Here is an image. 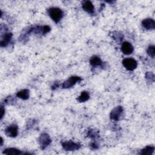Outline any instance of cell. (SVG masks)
Masks as SVG:
<instances>
[{
    "instance_id": "7c38bea8",
    "label": "cell",
    "mask_w": 155,
    "mask_h": 155,
    "mask_svg": "<svg viewBox=\"0 0 155 155\" xmlns=\"http://www.w3.org/2000/svg\"><path fill=\"white\" fill-rule=\"evenodd\" d=\"M12 37V34L10 33H6L2 36L1 40V47H5L8 45L10 42Z\"/></svg>"
},
{
    "instance_id": "277c9868",
    "label": "cell",
    "mask_w": 155,
    "mask_h": 155,
    "mask_svg": "<svg viewBox=\"0 0 155 155\" xmlns=\"http://www.w3.org/2000/svg\"><path fill=\"white\" fill-rule=\"evenodd\" d=\"M63 148L66 151H74L78 150L81 145L72 141H65L62 143Z\"/></svg>"
},
{
    "instance_id": "3957f363",
    "label": "cell",
    "mask_w": 155,
    "mask_h": 155,
    "mask_svg": "<svg viewBox=\"0 0 155 155\" xmlns=\"http://www.w3.org/2000/svg\"><path fill=\"white\" fill-rule=\"evenodd\" d=\"M123 113V108L121 106L115 107L110 113V119L113 120H119Z\"/></svg>"
},
{
    "instance_id": "8992f818",
    "label": "cell",
    "mask_w": 155,
    "mask_h": 155,
    "mask_svg": "<svg viewBox=\"0 0 155 155\" xmlns=\"http://www.w3.org/2000/svg\"><path fill=\"white\" fill-rule=\"evenodd\" d=\"M18 127L16 124H12L6 128L5 131V134L10 137H16L18 134Z\"/></svg>"
},
{
    "instance_id": "9a60e30c",
    "label": "cell",
    "mask_w": 155,
    "mask_h": 155,
    "mask_svg": "<svg viewBox=\"0 0 155 155\" xmlns=\"http://www.w3.org/2000/svg\"><path fill=\"white\" fill-rule=\"evenodd\" d=\"M154 148L153 146H147L143 150H142L140 154H143V155H150L153 154L154 152Z\"/></svg>"
},
{
    "instance_id": "6da1fadb",
    "label": "cell",
    "mask_w": 155,
    "mask_h": 155,
    "mask_svg": "<svg viewBox=\"0 0 155 155\" xmlns=\"http://www.w3.org/2000/svg\"><path fill=\"white\" fill-rule=\"evenodd\" d=\"M50 18L55 22H58L63 16L62 10L58 7H51L48 10Z\"/></svg>"
},
{
    "instance_id": "4fadbf2b",
    "label": "cell",
    "mask_w": 155,
    "mask_h": 155,
    "mask_svg": "<svg viewBox=\"0 0 155 155\" xmlns=\"http://www.w3.org/2000/svg\"><path fill=\"white\" fill-rule=\"evenodd\" d=\"M16 96H17V97H18L22 99L26 100V99H28V97H29V91L27 89L22 90L17 93Z\"/></svg>"
},
{
    "instance_id": "5bb4252c",
    "label": "cell",
    "mask_w": 155,
    "mask_h": 155,
    "mask_svg": "<svg viewBox=\"0 0 155 155\" xmlns=\"http://www.w3.org/2000/svg\"><path fill=\"white\" fill-rule=\"evenodd\" d=\"M90 64L93 66H98V65H101L102 64V61H101V58L96 56H93L90 59Z\"/></svg>"
},
{
    "instance_id": "30bf717a",
    "label": "cell",
    "mask_w": 155,
    "mask_h": 155,
    "mask_svg": "<svg viewBox=\"0 0 155 155\" xmlns=\"http://www.w3.org/2000/svg\"><path fill=\"white\" fill-rule=\"evenodd\" d=\"M82 8L85 12L90 14H93L94 13L93 4L89 1H86L83 2Z\"/></svg>"
},
{
    "instance_id": "7a4b0ae2",
    "label": "cell",
    "mask_w": 155,
    "mask_h": 155,
    "mask_svg": "<svg viewBox=\"0 0 155 155\" xmlns=\"http://www.w3.org/2000/svg\"><path fill=\"white\" fill-rule=\"evenodd\" d=\"M122 64L127 70L130 71H133L136 69L137 65V61L131 58H125L122 61Z\"/></svg>"
},
{
    "instance_id": "e0dca14e",
    "label": "cell",
    "mask_w": 155,
    "mask_h": 155,
    "mask_svg": "<svg viewBox=\"0 0 155 155\" xmlns=\"http://www.w3.org/2000/svg\"><path fill=\"white\" fill-rule=\"evenodd\" d=\"M147 53L149 56L153 58L155 54V51H154V45H151L148 47L147 50Z\"/></svg>"
},
{
    "instance_id": "9c48e42d",
    "label": "cell",
    "mask_w": 155,
    "mask_h": 155,
    "mask_svg": "<svg viewBox=\"0 0 155 155\" xmlns=\"http://www.w3.org/2000/svg\"><path fill=\"white\" fill-rule=\"evenodd\" d=\"M121 50L123 52L124 54H131L134 50L133 47L131 45V44H130L128 42H124L122 44V47H121Z\"/></svg>"
},
{
    "instance_id": "8fae6325",
    "label": "cell",
    "mask_w": 155,
    "mask_h": 155,
    "mask_svg": "<svg viewBox=\"0 0 155 155\" xmlns=\"http://www.w3.org/2000/svg\"><path fill=\"white\" fill-rule=\"evenodd\" d=\"M3 153L7 155H18V154H26L21 151L20 150L15 148H6L3 151Z\"/></svg>"
},
{
    "instance_id": "2e32d148",
    "label": "cell",
    "mask_w": 155,
    "mask_h": 155,
    "mask_svg": "<svg viewBox=\"0 0 155 155\" xmlns=\"http://www.w3.org/2000/svg\"><path fill=\"white\" fill-rule=\"evenodd\" d=\"M90 97L89 94L88 92L87 91H82L81 94V95L78 97V101L80 102H84L87 101V100H88Z\"/></svg>"
},
{
    "instance_id": "52a82bcc",
    "label": "cell",
    "mask_w": 155,
    "mask_h": 155,
    "mask_svg": "<svg viewBox=\"0 0 155 155\" xmlns=\"http://www.w3.org/2000/svg\"><path fill=\"white\" fill-rule=\"evenodd\" d=\"M142 25L147 30H153L155 28V22L153 19L147 18L142 21Z\"/></svg>"
},
{
    "instance_id": "ac0fdd59",
    "label": "cell",
    "mask_w": 155,
    "mask_h": 155,
    "mask_svg": "<svg viewBox=\"0 0 155 155\" xmlns=\"http://www.w3.org/2000/svg\"><path fill=\"white\" fill-rule=\"evenodd\" d=\"M1 119H2L3 116H4V113H5V110L3 108V106H1Z\"/></svg>"
},
{
    "instance_id": "5b68a950",
    "label": "cell",
    "mask_w": 155,
    "mask_h": 155,
    "mask_svg": "<svg viewBox=\"0 0 155 155\" xmlns=\"http://www.w3.org/2000/svg\"><path fill=\"white\" fill-rule=\"evenodd\" d=\"M81 81V78L78 76H71L69 79H68L62 85V87L64 88H70L73 86L77 82Z\"/></svg>"
},
{
    "instance_id": "ba28073f",
    "label": "cell",
    "mask_w": 155,
    "mask_h": 155,
    "mask_svg": "<svg viewBox=\"0 0 155 155\" xmlns=\"http://www.w3.org/2000/svg\"><path fill=\"white\" fill-rule=\"evenodd\" d=\"M39 141L42 148H44L50 143L51 139L47 134L42 133L39 137Z\"/></svg>"
}]
</instances>
